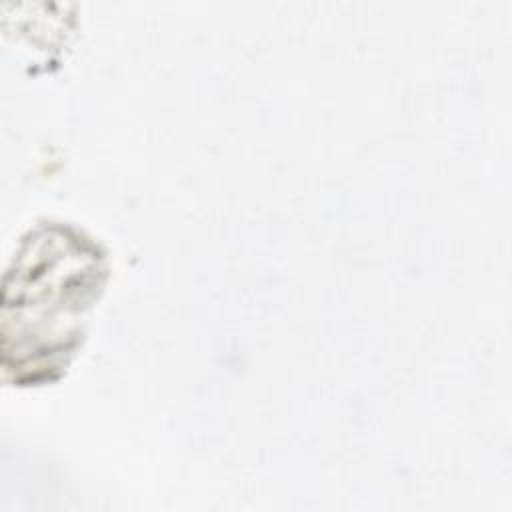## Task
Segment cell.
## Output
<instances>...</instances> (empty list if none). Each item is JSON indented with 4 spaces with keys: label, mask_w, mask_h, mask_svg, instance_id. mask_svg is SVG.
Instances as JSON below:
<instances>
[{
    "label": "cell",
    "mask_w": 512,
    "mask_h": 512,
    "mask_svg": "<svg viewBox=\"0 0 512 512\" xmlns=\"http://www.w3.org/2000/svg\"><path fill=\"white\" fill-rule=\"evenodd\" d=\"M96 246L64 226L42 228L24 240L4 280V342L32 328L4 348V368L18 380L46 376L66 362L78 336V316L90 306L102 282Z\"/></svg>",
    "instance_id": "1"
}]
</instances>
